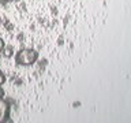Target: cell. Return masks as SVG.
I'll list each match as a JSON object with an SVG mask.
<instances>
[{"instance_id": "4", "label": "cell", "mask_w": 131, "mask_h": 123, "mask_svg": "<svg viewBox=\"0 0 131 123\" xmlns=\"http://www.w3.org/2000/svg\"><path fill=\"white\" fill-rule=\"evenodd\" d=\"M6 82V75H4L3 71H0V85H3Z\"/></svg>"}, {"instance_id": "3", "label": "cell", "mask_w": 131, "mask_h": 123, "mask_svg": "<svg viewBox=\"0 0 131 123\" xmlns=\"http://www.w3.org/2000/svg\"><path fill=\"white\" fill-rule=\"evenodd\" d=\"M2 53H3V56L6 57V59H10L11 56H14V48H12L11 45H4Z\"/></svg>"}, {"instance_id": "8", "label": "cell", "mask_w": 131, "mask_h": 123, "mask_svg": "<svg viewBox=\"0 0 131 123\" xmlns=\"http://www.w3.org/2000/svg\"><path fill=\"white\" fill-rule=\"evenodd\" d=\"M0 2H3V3H11L12 0H0Z\"/></svg>"}, {"instance_id": "9", "label": "cell", "mask_w": 131, "mask_h": 123, "mask_svg": "<svg viewBox=\"0 0 131 123\" xmlns=\"http://www.w3.org/2000/svg\"><path fill=\"white\" fill-rule=\"evenodd\" d=\"M12 2H19V0H12Z\"/></svg>"}, {"instance_id": "2", "label": "cell", "mask_w": 131, "mask_h": 123, "mask_svg": "<svg viewBox=\"0 0 131 123\" xmlns=\"http://www.w3.org/2000/svg\"><path fill=\"white\" fill-rule=\"evenodd\" d=\"M10 107L8 102L4 101V98H0V122H8L10 120Z\"/></svg>"}, {"instance_id": "5", "label": "cell", "mask_w": 131, "mask_h": 123, "mask_svg": "<svg viewBox=\"0 0 131 123\" xmlns=\"http://www.w3.org/2000/svg\"><path fill=\"white\" fill-rule=\"evenodd\" d=\"M4 45H6V44H4V40L2 38V37H0V53H2L3 48H4Z\"/></svg>"}, {"instance_id": "1", "label": "cell", "mask_w": 131, "mask_h": 123, "mask_svg": "<svg viewBox=\"0 0 131 123\" xmlns=\"http://www.w3.org/2000/svg\"><path fill=\"white\" fill-rule=\"evenodd\" d=\"M38 59V52L31 48H23L15 53V63L18 66H31Z\"/></svg>"}, {"instance_id": "7", "label": "cell", "mask_w": 131, "mask_h": 123, "mask_svg": "<svg viewBox=\"0 0 131 123\" xmlns=\"http://www.w3.org/2000/svg\"><path fill=\"white\" fill-rule=\"evenodd\" d=\"M6 26H7V29H8V30H11V29L14 27V26H12V25H10V23H8V22L6 23Z\"/></svg>"}, {"instance_id": "6", "label": "cell", "mask_w": 131, "mask_h": 123, "mask_svg": "<svg viewBox=\"0 0 131 123\" xmlns=\"http://www.w3.org/2000/svg\"><path fill=\"white\" fill-rule=\"evenodd\" d=\"M0 98H4V90L2 88V85H0Z\"/></svg>"}]
</instances>
